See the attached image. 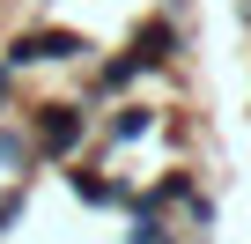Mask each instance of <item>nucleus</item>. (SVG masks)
Returning a JSON list of instances; mask_svg holds the SVG:
<instances>
[{"label": "nucleus", "mask_w": 251, "mask_h": 244, "mask_svg": "<svg viewBox=\"0 0 251 244\" xmlns=\"http://www.w3.org/2000/svg\"><path fill=\"white\" fill-rule=\"evenodd\" d=\"M23 134H30L37 170H59V163H74V156L89 148L96 118H89L81 96H52V104H23Z\"/></svg>", "instance_id": "f257e3e1"}, {"label": "nucleus", "mask_w": 251, "mask_h": 244, "mask_svg": "<svg viewBox=\"0 0 251 244\" xmlns=\"http://www.w3.org/2000/svg\"><path fill=\"white\" fill-rule=\"evenodd\" d=\"M89 52H96L89 30L37 23V30H15L8 45H0V67H8V74H30V67H74V59H89Z\"/></svg>", "instance_id": "f03ea898"}, {"label": "nucleus", "mask_w": 251, "mask_h": 244, "mask_svg": "<svg viewBox=\"0 0 251 244\" xmlns=\"http://www.w3.org/2000/svg\"><path fill=\"white\" fill-rule=\"evenodd\" d=\"M59 178H67V192H74L81 207H126V215H133V192H141V185H126L118 170L81 163V156H74V163H59Z\"/></svg>", "instance_id": "7ed1b4c3"}, {"label": "nucleus", "mask_w": 251, "mask_h": 244, "mask_svg": "<svg viewBox=\"0 0 251 244\" xmlns=\"http://www.w3.org/2000/svg\"><path fill=\"white\" fill-rule=\"evenodd\" d=\"M177 45H185V30H177V8L148 15V23H141L133 37H126V52H133V59H141L148 74H155V67H170V59H177Z\"/></svg>", "instance_id": "20e7f679"}, {"label": "nucleus", "mask_w": 251, "mask_h": 244, "mask_svg": "<svg viewBox=\"0 0 251 244\" xmlns=\"http://www.w3.org/2000/svg\"><path fill=\"white\" fill-rule=\"evenodd\" d=\"M141 74H148V67H141L133 52H111V59L96 67V81H89V96H81V104H118V96H126V89H133Z\"/></svg>", "instance_id": "39448f33"}, {"label": "nucleus", "mask_w": 251, "mask_h": 244, "mask_svg": "<svg viewBox=\"0 0 251 244\" xmlns=\"http://www.w3.org/2000/svg\"><path fill=\"white\" fill-rule=\"evenodd\" d=\"M163 118H155V104H118L111 118H103V141L111 148H126V141H141V134H155Z\"/></svg>", "instance_id": "423d86ee"}, {"label": "nucleus", "mask_w": 251, "mask_h": 244, "mask_svg": "<svg viewBox=\"0 0 251 244\" xmlns=\"http://www.w3.org/2000/svg\"><path fill=\"white\" fill-rule=\"evenodd\" d=\"M126 244H185V237L170 229V215H133L126 222Z\"/></svg>", "instance_id": "0eeeda50"}, {"label": "nucleus", "mask_w": 251, "mask_h": 244, "mask_svg": "<svg viewBox=\"0 0 251 244\" xmlns=\"http://www.w3.org/2000/svg\"><path fill=\"white\" fill-rule=\"evenodd\" d=\"M23 207H30V185H8V192H0V237L23 222Z\"/></svg>", "instance_id": "6e6552de"}, {"label": "nucleus", "mask_w": 251, "mask_h": 244, "mask_svg": "<svg viewBox=\"0 0 251 244\" xmlns=\"http://www.w3.org/2000/svg\"><path fill=\"white\" fill-rule=\"evenodd\" d=\"M15 111H23V104H15V74L0 67V118H15Z\"/></svg>", "instance_id": "1a4fd4ad"}]
</instances>
